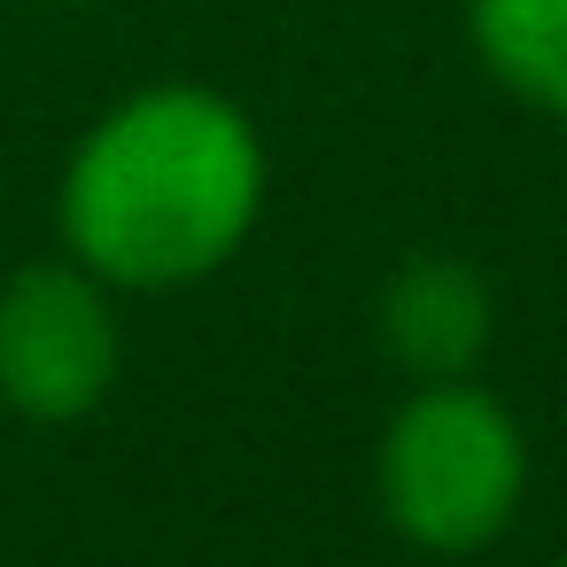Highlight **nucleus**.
I'll list each match as a JSON object with an SVG mask.
<instances>
[{
    "label": "nucleus",
    "mask_w": 567,
    "mask_h": 567,
    "mask_svg": "<svg viewBox=\"0 0 567 567\" xmlns=\"http://www.w3.org/2000/svg\"><path fill=\"white\" fill-rule=\"evenodd\" d=\"M265 203L272 148L257 117L203 79H148L71 141L55 241L117 296H179L257 241Z\"/></svg>",
    "instance_id": "obj_1"
},
{
    "label": "nucleus",
    "mask_w": 567,
    "mask_h": 567,
    "mask_svg": "<svg viewBox=\"0 0 567 567\" xmlns=\"http://www.w3.org/2000/svg\"><path fill=\"white\" fill-rule=\"evenodd\" d=\"M528 427L497 389H482V373L412 381L373 435V505L389 536L427 559L505 544L528 505Z\"/></svg>",
    "instance_id": "obj_2"
},
{
    "label": "nucleus",
    "mask_w": 567,
    "mask_h": 567,
    "mask_svg": "<svg viewBox=\"0 0 567 567\" xmlns=\"http://www.w3.org/2000/svg\"><path fill=\"white\" fill-rule=\"evenodd\" d=\"M117 288L79 257H32L0 280V412L32 427H79L125 373Z\"/></svg>",
    "instance_id": "obj_3"
},
{
    "label": "nucleus",
    "mask_w": 567,
    "mask_h": 567,
    "mask_svg": "<svg viewBox=\"0 0 567 567\" xmlns=\"http://www.w3.org/2000/svg\"><path fill=\"white\" fill-rule=\"evenodd\" d=\"M373 342L404 381H458L482 373L497 342V288L458 249H412L373 288Z\"/></svg>",
    "instance_id": "obj_4"
},
{
    "label": "nucleus",
    "mask_w": 567,
    "mask_h": 567,
    "mask_svg": "<svg viewBox=\"0 0 567 567\" xmlns=\"http://www.w3.org/2000/svg\"><path fill=\"white\" fill-rule=\"evenodd\" d=\"M466 48L505 102L567 125V0H466Z\"/></svg>",
    "instance_id": "obj_5"
},
{
    "label": "nucleus",
    "mask_w": 567,
    "mask_h": 567,
    "mask_svg": "<svg viewBox=\"0 0 567 567\" xmlns=\"http://www.w3.org/2000/svg\"><path fill=\"white\" fill-rule=\"evenodd\" d=\"M40 9H79V0H40Z\"/></svg>",
    "instance_id": "obj_6"
},
{
    "label": "nucleus",
    "mask_w": 567,
    "mask_h": 567,
    "mask_svg": "<svg viewBox=\"0 0 567 567\" xmlns=\"http://www.w3.org/2000/svg\"><path fill=\"white\" fill-rule=\"evenodd\" d=\"M544 567H567V551H559V559H544Z\"/></svg>",
    "instance_id": "obj_7"
}]
</instances>
